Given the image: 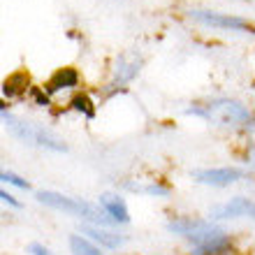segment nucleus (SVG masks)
I'll return each mask as SVG.
<instances>
[]
</instances>
